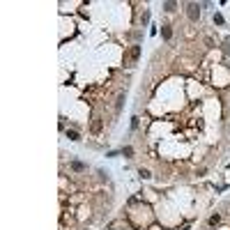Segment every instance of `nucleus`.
Wrapping results in <instances>:
<instances>
[{
    "label": "nucleus",
    "instance_id": "nucleus-1",
    "mask_svg": "<svg viewBox=\"0 0 230 230\" xmlns=\"http://www.w3.org/2000/svg\"><path fill=\"white\" fill-rule=\"evenodd\" d=\"M138 55H140V46H131V51H129V60H131V65L138 60Z\"/></svg>",
    "mask_w": 230,
    "mask_h": 230
},
{
    "label": "nucleus",
    "instance_id": "nucleus-4",
    "mask_svg": "<svg viewBox=\"0 0 230 230\" xmlns=\"http://www.w3.org/2000/svg\"><path fill=\"white\" fill-rule=\"evenodd\" d=\"M219 221H221V216H219V214H214V216L209 219V226H214V223H219Z\"/></svg>",
    "mask_w": 230,
    "mask_h": 230
},
{
    "label": "nucleus",
    "instance_id": "nucleus-5",
    "mask_svg": "<svg viewBox=\"0 0 230 230\" xmlns=\"http://www.w3.org/2000/svg\"><path fill=\"white\" fill-rule=\"evenodd\" d=\"M67 136H69L71 140H78V133H76V131H69V133H67Z\"/></svg>",
    "mask_w": 230,
    "mask_h": 230
},
{
    "label": "nucleus",
    "instance_id": "nucleus-2",
    "mask_svg": "<svg viewBox=\"0 0 230 230\" xmlns=\"http://www.w3.org/2000/svg\"><path fill=\"white\" fill-rule=\"evenodd\" d=\"M189 14H191V19H196V16H198V7H196V5H189Z\"/></svg>",
    "mask_w": 230,
    "mask_h": 230
},
{
    "label": "nucleus",
    "instance_id": "nucleus-3",
    "mask_svg": "<svg viewBox=\"0 0 230 230\" xmlns=\"http://www.w3.org/2000/svg\"><path fill=\"white\" fill-rule=\"evenodd\" d=\"M99 129H101V120H95V122H92V131L99 133Z\"/></svg>",
    "mask_w": 230,
    "mask_h": 230
}]
</instances>
